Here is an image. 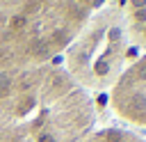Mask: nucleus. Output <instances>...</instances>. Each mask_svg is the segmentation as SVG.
<instances>
[{"label":"nucleus","mask_w":146,"mask_h":142,"mask_svg":"<svg viewBox=\"0 0 146 142\" xmlns=\"http://www.w3.org/2000/svg\"><path fill=\"white\" fill-rule=\"evenodd\" d=\"M94 117L89 92L62 66L0 71V142H82Z\"/></svg>","instance_id":"f257e3e1"},{"label":"nucleus","mask_w":146,"mask_h":142,"mask_svg":"<svg viewBox=\"0 0 146 142\" xmlns=\"http://www.w3.org/2000/svg\"><path fill=\"white\" fill-rule=\"evenodd\" d=\"M116 9L123 18L130 41L139 53L141 48H146V0H119Z\"/></svg>","instance_id":"39448f33"},{"label":"nucleus","mask_w":146,"mask_h":142,"mask_svg":"<svg viewBox=\"0 0 146 142\" xmlns=\"http://www.w3.org/2000/svg\"><path fill=\"white\" fill-rule=\"evenodd\" d=\"M103 0H0V71L52 64Z\"/></svg>","instance_id":"f03ea898"},{"label":"nucleus","mask_w":146,"mask_h":142,"mask_svg":"<svg viewBox=\"0 0 146 142\" xmlns=\"http://www.w3.org/2000/svg\"><path fill=\"white\" fill-rule=\"evenodd\" d=\"M110 101L123 121L146 126V53H141L116 78Z\"/></svg>","instance_id":"20e7f679"},{"label":"nucleus","mask_w":146,"mask_h":142,"mask_svg":"<svg viewBox=\"0 0 146 142\" xmlns=\"http://www.w3.org/2000/svg\"><path fill=\"white\" fill-rule=\"evenodd\" d=\"M82 142H146L141 135H137L130 128H121V126H105L98 131H91Z\"/></svg>","instance_id":"423d86ee"},{"label":"nucleus","mask_w":146,"mask_h":142,"mask_svg":"<svg viewBox=\"0 0 146 142\" xmlns=\"http://www.w3.org/2000/svg\"><path fill=\"white\" fill-rule=\"evenodd\" d=\"M139 57L116 5L98 9L68 53V73L82 87H107Z\"/></svg>","instance_id":"7ed1b4c3"}]
</instances>
